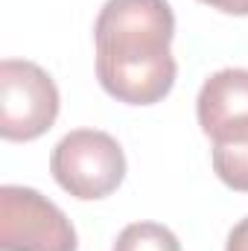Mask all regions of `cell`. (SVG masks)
Here are the masks:
<instances>
[{
    "label": "cell",
    "mask_w": 248,
    "mask_h": 251,
    "mask_svg": "<svg viewBox=\"0 0 248 251\" xmlns=\"http://www.w3.org/2000/svg\"><path fill=\"white\" fill-rule=\"evenodd\" d=\"M173 35L175 15L167 0H105L94 24L102 91L125 105L161 102L178 73Z\"/></svg>",
    "instance_id": "1"
},
{
    "label": "cell",
    "mask_w": 248,
    "mask_h": 251,
    "mask_svg": "<svg viewBox=\"0 0 248 251\" xmlns=\"http://www.w3.org/2000/svg\"><path fill=\"white\" fill-rule=\"evenodd\" d=\"M50 173L56 184L73 199H105L123 184V146L99 128H76L64 134L50 155Z\"/></svg>",
    "instance_id": "2"
},
{
    "label": "cell",
    "mask_w": 248,
    "mask_h": 251,
    "mask_svg": "<svg viewBox=\"0 0 248 251\" xmlns=\"http://www.w3.org/2000/svg\"><path fill=\"white\" fill-rule=\"evenodd\" d=\"M59 117V88L53 76L26 59L0 62V134L26 143L50 131Z\"/></svg>",
    "instance_id": "3"
},
{
    "label": "cell",
    "mask_w": 248,
    "mask_h": 251,
    "mask_svg": "<svg viewBox=\"0 0 248 251\" xmlns=\"http://www.w3.org/2000/svg\"><path fill=\"white\" fill-rule=\"evenodd\" d=\"M79 240L62 210L32 187H0V251H76Z\"/></svg>",
    "instance_id": "4"
},
{
    "label": "cell",
    "mask_w": 248,
    "mask_h": 251,
    "mask_svg": "<svg viewBox=\"0 0 248 251\" xmlns=\"http://www.w3.org/2000/svg\"><path fill=\"white\" fill-rule=\"evenodd\" d=\"M196 117L213 143L248 140V70L225 67L207 76L196 100Z\"/></svg>",
    "instance_id": "5"
},
{
    "label": "cell",
    "mask_w": 248,
    "mask_h": 251,
    "mask_svg": "<svg viewBox=\"0 0 248 251\" xmlns=\"http://www.w3.org/2000/svg\"><path fill=\"white\" fill-rule=\"evenodd\" d=\"M111 251H181L178 237L158 222H131L125 225Z\"/></svg>",
    "instance_id": "6"
},
{
    "label": "cell",
    "mask_w": 248,
    "mask_h": 251,
    "mask_svg": "<svg viewBox=\"0 0 248 251\" xmlns=\"http://www.w3.org/2000/svg\"><path fill=\"white\" fill-rule=\"evenodd\" d=\"M213 173L225 187L248 193V140L243 143H213Z\"/></svg>",
    "instance_id": "7"
},
{
    "label": "cell",
    "mask_w": 248,
    "mask_h": 251,
    "mask_svg": "<svg viewBox=\"0 0 248 251\" xmlns=\"http://www.w3.org/2000/svg\"><path fill=\"white\" fill-rule=\"evenodd\" d=\"M225 251H248V216L240 219L231 234H228V243H225Z\"/></svg>",
    "instance_id": "8"
},
{
    "label": "cell",
    "mask_w": 248,
    "mask_h": 251,
    "mask_svg": "<svg viewBox=\"0 0 248 251\" xmlns=\"http://www.w3.org/2000/svg\"><path fill=\"white\" fill-rule=\"evenodd\" d=\"M207 3L210 9H219L225 15H248V0H198Z\"/></svg>",
    "instance_id": "9"
}]
</instances>
